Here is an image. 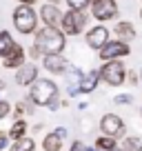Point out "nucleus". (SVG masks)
I'll return each instance as SVG.
<instances>
[{
    "instance_id": "obj_1",
    "label": "nucleus",
    "mask_w": 142,
    "mask_h": 151,
    "mask_svg": "<svg viewBox=\"0 0 142 151\" xmlns=\"http://www.w3.org/2000/svg\"><path fill=\"white\" fill-rule=\"evenodd\" d=\"M33 36H36L33 38V45H38L44 56L47 53H62L67 47V33L60 27H47V24H42Z\"/></svg>"
},
{
    "instance_id": "obj_2",
    "label": "nucleus",
    "mask_w": 142,
    "mask_h": 151,
    "mask_svg": "<svg viewBox=\"0 0 142 151\" xmlns=\"http://www.w3.org/2000/svg\"><path fill=\"white\" fill-rule=\"evenodd\" d=\"M11 20H14V27L18 33H22V36H31V33L38 31V22H40V14H36V9H33L31 5H18L14 9V16H11Z\"/></svg>"
},
{
    "instance_id": "obj_3",
    "label": "nucleus",
    "mask_w": 142,
    "mask_h": 151,
    "mask_svg": "<svg viewBox=\"0 0 142 151\" xmlns=\"http://www.w3.org/2000/svg\"><path fill=\"white\" fill-rule=\"evenodd\" d=\"M58 96H60V89L51 78H38L29 87V100L36 107H49V102L56 100Z\"/></svg>"
},
{
    "instance_id": "obj_4",
    "label": "nucleus",
    "mask_w": 142,
    "mask_h": 151,
    "mask_svg": "<svg viewBox=\"0 0 142 151\" xmlns=\"http://www.w3.org/2000/svg\"><path fill=\"white\" fill-rule=\"evenodd\" d=\"M127 67H124L122 60H109L102 62L100 67V76H102V82L109 87H122L127 82Z\"/></svg>"
},
{
    "instance_id": "obj_5",
    "label": "nucleus",
    "mask_w": 142,
    "mask_h": 151,
    "mask_svg": "<svg viewBox=\"0 0 142 151\" xmlns=\"http://www.w3.org/2000/svg\"><path fill=\"white\" fill-rule=\"evenodd\" d=\"M89 24V18H87V11H76V9H67L65 16H62V24L60 29L67 33V36H80L82 31Z\"/></svg>"
},
{
    "instance_id": "obj_6",
    "label": "nucleus",
    "mask_w": 142,
    "mask_h": 151,
    "mask_svg": "<svg viewBox=\"0 0 142 151\" xmlns=\"http://www.w3.org/2000/svg\"><path fill=\"white\" fill-rule=\"evenodd\" d=\"M93 20L98 22H107V20H113L118 18L120 9H118V0H91V7H89Z\"/></svg>"
},
{
    "instance_id": "obj_7",
    "label": "nucleus",
    "mask_w": 142,
    "mask_h": 151,
    "mask_svg": "<svg viewBox=\"0 0 142 151\" xmlns=\"http://www.w3.org/2000/svg\"><path fill=\"white\" fill-rule=\"evenodd\" d=\"M129 53H131L129 42L118 40V38H111L109 42H107V45L98 51V58H100L102 62H109V60H122V58H127Z\"/></svg>"
},
{
    "instance_id": "obj_8",
    "label": "nucleus",
    "mask_w": 142,
    "mask_h": 151,
    "mask_svg": "<svg viewBox=\"0 0 142 151\" xmlns=\"http://www.w3.org/2000/svg\"><path fill=\"white\" fill-rule=\"evenodd\" d=\"M100 133H104V136H111L115 138V140H120V138H124V133H127V127H124V120L120 118V116H115V113H104L102 118H100Z\"/></svg>"
},
{
    "instance_id": "obj_9",
    "label": "nucleus",
    "mask_w": 142,
    "mask_h": 151,
    "mask_svg": "<svg viewBox=\"0 0 142 151\" xmlns=\"http://www.w3.org/2000/svg\"><path fill=\"white\" fill-rule=\"evenodd\" d=\"M109 36H111L109 29H107L102 22H100V24H95V27H91L89 31H87L85 42H87V47H89V49H93V51H100V49H102L104 45L111 40Z\"/></svg>"
},
{
    "instance_id": "obj_10",
    "label": "nucleus",
    "mask_w": 142,
    "mask_h": 151,
    "mask_svg": "<svg viewBox=\"0 0 142 151\" xmlns=\"http://www.w3.org/2000/svg\"><path fill=\"white\" fill-rule=\"evenodd\" d=\"M42 67L53 76H65L67 69H69V60L62 53H47L42 58Z\"/></svg>"
},
{
    "instance_id": "obj_11",
    "label": "nucleus",
    "mask_w": 142,
    "mask_h": 151,
    "mask_svg": "<svg viewBox=\"0 0 142 151\" xmlns=\"http://www.w3.org/2000/svg\"><path fill=\"white\" fill-rule=\"evenodd\" d=\"M40 22L47 24V27H60L62 24V11L58 9V5H51V2H47V5L40 7Z\"/></svg>"
},
{
    "instance_id": "obj_12",
    "label": "nucleus",
    "mask_w": 142,
    "mask_h": 151,
    "mask_svg": "<svg viewBox=\"0 0 142 151\" xmlns=\"http://www.w3.org/2000/svg\"><path fill=\"white\" fill-rule=\"evenodd\" d=\"M38 80V65L36 62H24L20 69H16V82L20 87H31Z\"/></svg>"
},
{
    "instance_id": "obj_13",
    "label": "nucleus",
    "mask_w": 142,
    "mask_h": 151,
    "mask_svg": "<svg viewBox=\"0 0 142 151\" xmlns=\"http://www.w3.org/2000/svg\"><path fill=\"white\" fill-rule=\"evenodd\" d=\"M24 62H27V53H24V47L16 42L14 51H11L9 56L2 60V67H5V69H20Z\"/></svg>"
},
{
    "instance_id": "obj_14",
    "label": "nucleus",
    "mask_w": 142,
    "mask_h": 151,
    "mask_svg": "<svg viewBox=\"0 0 142 151\" xmlns=\"http://www.w3.org/2000/svg\"><path fill=\"white\" fill-rule=\"evenodd\" d=\"M100 82H102L100 69H91V71H87V73L82 76V80H80V91H82V93H93V91L98 89Z\"/></svg>"
},
{
    "instance_id": "obj_15",
    "label": "nucleus",
    "mask_w": 142,
    "mask_h": 151,
    "mask_svg": "<svg viewBox=\"0 0 142 151\" xmlns=\"http://www.w3.org/2000/svg\"><path fill=\"white\" fill-rule=\"evenodd\" d=\"M113 33H115V38H118V40H124V42H133V38L138 36L133 22H129V20H118V22H115Z\"/></svg>"
},
{
    "instance_id": "obj_16",
    "label": "nucleus",
    "mask_w": 142,
    "mask_h": 151,
    "mask_svg": "<svg viewBox=\"0 0 142 151\" xmlns=\"http://www.w3.org/2000/svg\"><path fill=\"white\" fill-rule=\"evenodd\" d=\"M14 47H16L14 36H11L9 31H5V29H2V31H0V58L5 60V58L14 51Z\"/></svg>"
},
{
    "instance_id": "obj_17",
    "label": "nucleus",
    "mask_w": 142,
    "mask_h": 151,
    "mask_svg": "<svg viewBox=\"0 0 142 151\" xmlns=\"http://www.w3.org/2000/svg\"><path fill=\"white\" fill-rule=\"evenodd\" d=\"M42 149L44 151H62V138L58 136L56 131L47 133V136L42 138Z\"/></svg>"
},
{
    "instance_id": "obj_18",
    "label": "nucleus",
    "mask_w": 142,
    "mask_h": 151,
    "mask_svg": "<svg viewBox=\"0 0 142 151\" xmlns=\"http://www.w3.org/2000/svg\"><path fill=\"white\" fill-rule=\"evenodd\" d=\"M95 147H98L100 151H115L118 149V140L115 138H111V136H104V133H100L98 138H95V142H93Z\"/></svg>"
},
{
    "instance_id": "obj_19",
    "label": "nucleus",
    "mask_w": 142,
    "mask_h": 151,
    "mask_svg": "<svg viewBox=\"0 0 142 151\" xmlns=\"http://www.w3.org/2000/svg\"><path fill=\"white\" fill-rule=\"evenodd\" d=\"M27 129H29V124L24 122L22 118L14 120V124H11V129H9V138H11V140H20V138L27 136Z\"/></svg>"
},
{
    "instance_id": "obj_20",
    "label": "nucleus",
    "mask_w": 142,
    "mask_h": 151,
    "mask_svg": "<svg viewBox=\"0 0 142 151\" xmlns=\"http://www.w3.org/2000/svg\"><path fill=\"white\" fill-rule=\"evenodd\" d=\"M9 151H36V140L29 136L20 138V140H14V145L9 147Z\"/></svg>"
},
{
    "instance_id": "obj_21",
    "label": "nucleus",
    "mask_w": 142,
    "mask_h": 151,
    "mask_svg": "<svg viewBox=\"0 0 142 151\" xmlns=\"http://www.w3.org/2000/svg\"><path fill=\"white\" fill-rule=\"evenodd\" d=\"M120 147L124 151H142V138L140 136H124Z\"/></svg>"
},
{
    "instance_id": "obj_22",
    "label": "nucleus",
    "mask_w": 142,
    "mask_h": 151,
    "mask_svg": "<svg viewBox=\"0 0 142 151\" xmlns=\"http://www.w3.org/2000/svg\"><path fill=\"white\" fill-rule=\"evenodd\" d=\"M69 9H76V11H87L91 7V0H65Z\"/></svg>"
},
{
    "instance_id": "obj_23",
    "label": "nucleus",
    "mask_w": 142,
    "mask_h": 151,
    "mask_svg": "<svg viewBox=\"0 0 142 151\" xmlns=\"http://www.w3.org/2000/svg\"><path fill=\"white\" fill-rule=\"evenodd\" d=\"M115 104H133V93H118L113 98Z\"/></svg>"
},
{
    "instance_id": "obj_24",
    "label": "nucleus",
    "mask_w": 142,
    "mask_h": 151,
    "mask_svg": "<svg viewBox=\"0 0 142 151\" xmlns=\"http://www.w3.org/2000/svg\"><path fill=\"white\" fill-rule=\"evenodd\" d=\"M127 82H129L131 87L140 85V71H133V69H129V71H127Z\"/></svg>"
},
{
    "instance_id": "obj_25",
    "label": "nucleus",
    "mask_w": 142,
    "mask_h": 151,
    "mask_svg": "<svg viewBox=\"0 0 142 151\" xmlns=\"http://www.w3.org/2000/svg\"><path fill=\"white\" fill-rule=\"evenodd\" d=\"M29 58H31V60H40V58H44V53H42V49H40L38 45H31V47H29Z\"/></svg>"
},
{
    "instance_id": "obj_26",
    "label": "nucleus",
    "mask_w": 142,
    "mask_h": 151,
    "mask_svg": "<svg viewBox=\"0 0 142 151\" xmlns=\"http://www.w3.org/2000/svg\"><path fill=\"white\" fill-rule=\"evenodd\" d=\"M11 111H14V109H11V104L7 102V100H0V120H5Z\"/></svg>"
},
{
    "instance_id": "obj_27",
    "label": "nucleus",
    "mask_w": 142,
    "mask_h": 151,
    "mask_svg": "<svg viewBox=\"0 0 142 151\" xmlns=\"http://www.w3.org/2000/svg\"><path fill=\"white\" fill-rule=\"evenodd\" d=\"M80 85H67V96L69 98H76V96H80Z\"/></svg>"
},
{
    "instance_id": "obj_28",
    "label": "nucleus",
    "mask_w": 142,
    "mask_h": 151,
    "mask_svg": "<svg viewBox=\"0 0 142 151\" xmlns=\"http://www.w3.org/2000/svg\"><path fill=\"white\" fill-rule=\"evenodd\" d=\"M9 140H11V138H9V133L0 131V151H2V149H7V147H11V145H9Z\"/></svg>"
},
{
    "instance_id": "obj_29",
    "label": "nucleus",
    "mask_w": 142,
    "mask_h": 151,
    "mask_svg": "<svg viewBox=\"0 0 142 151\" xmlns=\"http://www.w3.org/2000/svg\"><path fill=\"white\" fill-rule=\"evenodd\" d=\"M69 151H87V145L82 140H73L71 147H69Z\"/></svg>"
},
{
    "instance_id": "obj_30",
    "label": "nucleus",
    "mask_w": 142,
    "mask_h": 151,
    "mask_svg": "<svg viewBox=\"0 0 142 151\" xmlns=\"http://www.w3.org/2000/svg\"><path fill=\"white\" fill-rule=\"evenodd\" d=\"M53 131H56L58 136L62 138V140H65V138H67V129H65V127H56V129H53Z\"/></svg>"
},
{
    "instance_id": "obj_31",
    "label": "nucleus",
    "mask_w": 142,
    "mask_h": 151,
    "mask_svg": "<svg viewBox=\"0 0 142 151\" xmlns=\"http://www.w3.org/2000/svg\"><path fill=\"white\" fill-rule=\"evenodd\" d=\"M16 2H20V5H36V2H38V0H16Z\"/></svg>"
},
{
    "instance_id": "obj_32",
    "label": "nucleus",
    "mask_w": 142,
    "mask_h": 151,
    "mask_svg": "<svg viewBox=\"0 0 142 151\" xmlns=\"http://www.w3.org/2000/svg\"><path fill=\"white\" fill-rule=\"evenodd\" d=\"M87 151H100V149H98V147L93 145V147H87Z\"/></svg>"
},
{
    "instance_id": "obj_33",
    "label": "nucleus",
    "mask_w": 142,
    "mask_h": 151,
    "mask_svg": "<svg viewBox=\"0 0 142 151\" xmlns=\"http://www.w3.org/2000/svg\"><path fill=\"white\" fill-rule=\"evenodd\" d=\"M47 2H51V5H60L62 0H47Z\"/></svg>"
},
{
    "instance_id": "obj_34",
    "label": "nucleus",
    "mask_w": 142,
    "mask_h": 151,
    "mask_svg": "<svg viewBox=\"0 0 142 151\" xmlns=\"http://www.w3.org/2000/svg\"><path fill=\"white\" fill-rule=\"evenodd\" d=\"M140 82H142V69H140Z\"/></svg>"
},
{
    "instance_id": "obj_35",
    "label": "nucleus",
    "mask_w": 142,
    "mask_h": 151,
    "mask_svg": "<svg viewBox=\"0 0 142 151\" xmlns=\"http://www.w3.org/2000/svg\"><path fill=\"white\" fill-rule=\"evenodd\" d=\"M140 20H142V9H140Z\"/></svg>"
},
{
    "instance_id": "obj_36",
    "label": "nucleus",
    "mask_w": 142,
    "mask_h": 151,
    "mask_svg": "<svg viewBox=\"0 0 142 151\" xmlns=\"http://www.w3.org/2000/svg\"><path fill=\"white\" fill-rule=\"evenodd\" d=\"M140 116H142V107H140Z\"/></svg>"
},
{
    "instance_id": "obj_37",
    "label": "nucleus",
    "mask_w": 142,
    "mask_h": 151,
    "mask_svg": "<svg viewBox=\"0 0 142 151\" xmlns=\"http://www.w3.org/2000/svg\"><path fill=\"white\" fill-rule=\"evenodd\" d=\"M140 2H142V0H140Z\"/></svg>"
}]
</instances>
